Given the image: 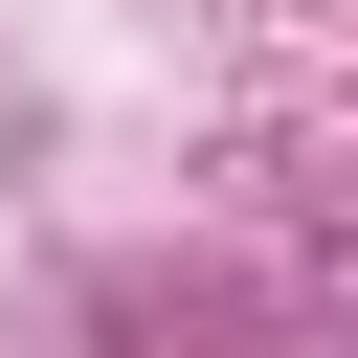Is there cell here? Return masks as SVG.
Returning <instances> with one entry per match:
<instances>
[{
	"label": "cell",
	"mask_w": 358,
	"mask_h": 358,
	"mask_svg": "<svg viewBox=\"0 0 358 358\" xmlns=\"http://www.w3.org/2000/svg\"><path fill=\"white\" fill-rule=\"evenodd\" d=\"M90 336H134V358H246V291H224V268H90Z\"/></svg>",
	"instance_id": "1"
}]
</instances>
